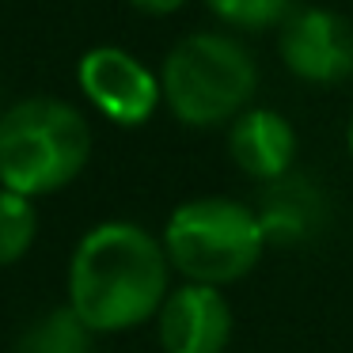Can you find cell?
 Here are the masks:
<instances>
[{
  "label": "cell",
  "mask_w": 353,
  "mask_h": 353,
  "mask_svg": "<svg viewBox=\"0 0 353 353\" xmlns=\"http://www.w3.org/2000/svg\"><path fill=\"white\" fill-rule=\"evenodd\" d=\"M171 292V259L145 224L103 221L80 236L65 274V304L95 334H125L156 319Z\"/></svg>",
  "instance_id": "obj_1"
},
{
  "label": "cell",
  "mask_w": 353,
  "mask_h": 353,
  "mask_svg": "<svg viewBox=\"0 0 353 353\" xmlns=\"http://www.w3.org/2000/svg\"><path fill=\"white\" fill-rule=\"evenodd\" d=\"M92 125L84 110L57 95H27L0 114V186L46 198L84 175Z\"/></svg>",
  "instance_id": "obj_2"
},
{
  "label": "cell",
  "mask_w": 353,
  "mask_h": 353,
  "mask_svg": "<svg viewBox=\"0 0 353 353\" xmlns=\"http://www.w3.org/2000/svg\"><path fill=\"white\" fill-rule=\"evenodd\" d=\"M163 107L190 130L232 125L259 92V61L239 39L194 31L160 65Z\"/></svg>",
  "instance_id": "obj_3"
},
{
  "label": "cell",
  "mask_w": 353,
  "mask_h": 353,
  "mask_svg": "<svg viewBox=\"0 0 353 353\" xmlns=\"http://www.w3.org/2000/svg\"><path fill=\"white\" fill-rule=\"evenodd\" d=\"M160 239L171 270H179L186 281L213 285V289L247 277L266 251L254 205L221 198V194L190 198L171 209Z\"/></svg>",
  "instance_id": "obj_4"
},
{
  "label": "cell",
  "mask_w": 353,
  "mask_h": 353,
  "mask_svg": "<svg viewBox=\"0 0 353 353\" xmlns=\"http://www.w3.org/2000/svg\"><path fill=\"white\" fill-rule=\"evenodd\" d=\"M77 80L88 107H95L110 125L137 130L163 107L160 72L122 46H92L77 65Z\"/></svg>",
  "instance_id": "obj_5"
},
{
  "label": "cell",
  "mask_w": 353,
  "mask_h": 353,
  "mask_svg": "<svg viewBox=\"0 0 353 353\" xmlns=\"http://www.w3.org/2000/svg\"><path fill=\"white\" fill-rule=\"evenodd\" d=\"M281 65L312 88H338L353 77V23L334 8L304 4L277 27Z\"/></svg>",
  "instance_id": "obj_6"
},
{
  "label": "cell",
  "mask_w": 353,
  "mask_h": 353,
  "mask_svg": "<svg viewBox=\"0 0 353 353\" xmlns=\"http://www.w3.org/2000/svg\"><path fill=\"white\" fill-rule=\"evenodd\" d=\"M232 327H236L232 304L213 285H175L156 312V334L163 353H228Z\"/></svg>",
  "instance_id": "obj_7"
},
{
  "label": "cell",
  "mask_w": 353,
  "mask_h": 353,
  "mask_svg": "<svg viewBox=\"0 0 353 353\" xmlns=\"http://www.w3.org/2000/svg\"><path fill=\"white\" fill-rule=\"evenodd\" d=\"M228 156L247 179L274 183L296 163V125L270 107H247L228 125Z\"/></svg>",
  "instance_id": "obj_8"
},
{
  "label": "cell",
  "mask_w": 353,
  "mask_h": 353,
  "mask_svg": "<svg viewBox=\"0 0 353 353\" xmlns=\"http://www.w3.org/2000/svg\"><path fill=\"white\" fill-rule=\"evenodd\" d=\"M254 213L266 243H307L327 228V194L315 179L289 171L274 183H262Z\"/></svg>",
  "instance_id": "obj_9"
},
{
  "label": "cell",
  "mask_w": 353,
  "mask_h": 353,
  "mask_svg": "<svg viewBox=\"0 0 353 353\" xmlns=\"http://www.w3.org/2000/svg\"><path fill=\"white\" fill-rule=\"evenodd\" d=\"M95 338L99 334L69 304H57L19 330L12 353H95Z\"/></svg>",
  "instance_id": "obj_10"
},
{
  "label": "cell",
  "mask_w": 353,
  "mask_h": 353,
  "mask_svg": "<svg viewBox=\"0 0 353 353\" xmlns=\"http://www.w3.org/2000/svg\"><path fill=\"white\" fill-rule=\"evenodd\" d=\"M39 236V209L34 198H23L16 190L0 186V270L27 259Z\"/></svg>",
  "instance_id": "obj_11"
},
{
  "label": "cell",
  "mask_w": 353,
  "mask_h": 353,
  "mask_svg": "<svg viewBox=\"0 0 353 353\" xmlns=\"http://www.w3.org/2000/svg\"><path fill=\"white\" fill-rule=\"evenodd\" d=\"M205 8L236 31H270L285 23L292 0H205Z\"/></svg>",
  "instance_id": "obj_12"
},
{
  "label": "cell",
  "mask_w": 353,
  "mask_h": 353,
  "mask_svg": "<svg viewBox=\"0 0 353 353\" xmlns=\"http://www.w3.org/2000/svg\"><path fill=\"white\" fill-rule=\"evenodd\" d=\"M186 0H130V8H137L141 16H171L179 12Z\"/></svg>",
  "instance_id": "obj_13"
},
{
  "label": "cell",
  "mask_w": 353,
  "mask_h": 353,
  "mask_svg": "<svg viewBox=\"0 0 353 353\" xmlns=\"http://www.w3.org/2000/svg\"><path fill=\"white\" fill-rule=\"evenodd\" d=\"M345 145H350V156H353V114H350V125H345Z\"/></svg>",
  "instance_id": "obj_14"
},
{
  "label": "cell",
  "mask_w": 353,
  "mask_h": 353,
  "mask_svg": "<svg viewBox=\"0 0 353 353\" xmlns=\"http://www.w3.org/2000/svg\"><path fill=\"white\" fill-rule=\"evenodd\" d=\"M0 114H4V92H0Z\"/></svg>",
  "instance_id": "obj_15"
}]
</instances>
